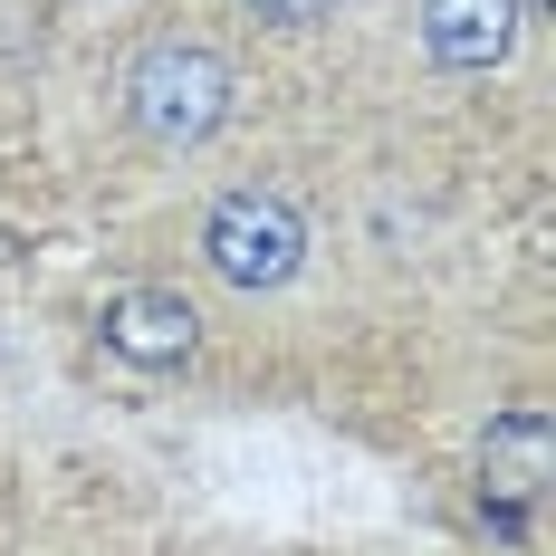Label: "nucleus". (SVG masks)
<instances>
[{
	"mask_svg": "<svg viewBox=\"0 0 556 556\" xmlns=\"http://www.w3.org/2000/svg\"><path fill=\"white\" fill-rule=\"evenodd\" d=\"M192 260L222 278L230 298H278L288 278L307 269V212L278 182H230L192 222Z\"/></svg>",
	"mask_w": 556,
	"mask_h": 556,
	"instance_id": "obj_2",
	"label": "nucleus"
},
{
	"mask_svg": "<svg viewBox=\"0 0 556 556\" xmlns=\"http://www.w3.org/2000/svg\"><path fill=\"white\" fill-rule=\"evenodd\" d=\"M518 29H528V0H422V49L451 77H500L518 58Z\"/></svg>",
	"mask_w": 556,
	"mask_h": 556,
	"instance_id": "obj_5",
	"label": "nucleus"
},
{
	"mask_svg": "<svg viewBox=\"0 0 556 556\" xmlns=\"http://www.w3.org/2000/svg\"><path fill=\"white\" fill-rule=\"evenodd\" d=\"M480 500H490V518L508 538H528V518L547 500V413L538 403H518V413L490 422V442H480Z\"/></svg>",
	"mask_w": 556,
	"mask_h": 556,
	"instance_id": "obj_4",
	"label": "nucleus"
},
{
	"mask_svg": "<svg viewBox=\"0 0 556 556\" xmlns=\"http://www.w3.org/2000/svg\"><path fill=\"white\" fill-rule=\"evenodd\" d=\"M240 106V67L202 29H144L115 58V125L144 154H202Z\"/></svg>",
	"mask_w": 556,
	"mask_h": 556,
	"instance_id": "obj_1",
	"label": "nucleus"
},
{
	"mask_svg": "<svg viewBox=\"0 0 556 556\" xmlns=\"http://www.w3.org/2000/svg\"><path fill=\"white\" fill-rule=\"evenodd\" d=\"M97 336H106V355H125V365H144V375H173V365H192V345H202V317H192V298H182V288H154V278H135V288H115L106 307H97Z\"/></svg>",
	"mask_w": 556,
	"mask_h": 556,
	"instance_id": "obj_3",
	"label": "nucleus"
},
{
	"mask_svg": "<svg viewBox=\"0 0 556 556\" xmlns=\"http://www.w3.org/2000/svg\"><path fill=\"white\" fill-rule=\"evenodd\" d=\"M230 10H240L250 29H269V39H307V29H327L345 0H230Z\"/></svg>",
	"mask_w": 556,
	"mask_h": 556,
	"instance_id": "obj_6",
	"label": "nucleus"
}]
</instances>
